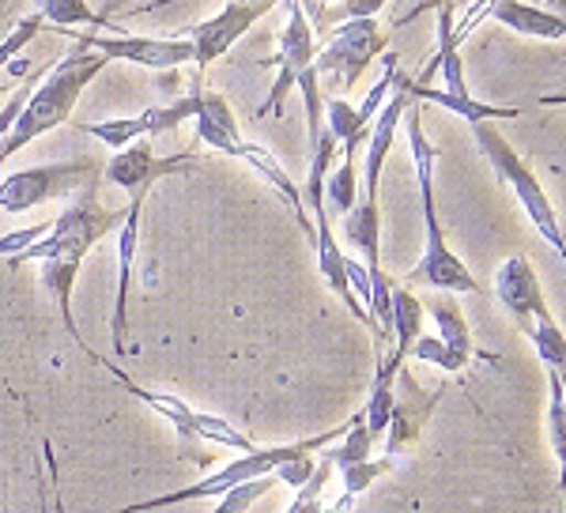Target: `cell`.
<instances>
[{
  "label": "cell",
  "instance_id": "obj_29",
  "mask_svg": "<svg viewBox=\"0 0 566 513\" xmlns=\"http://www.w3.org/2000/svg\"><path fill=\"white\" fill-rule=\"evenodd\" d=\"M87 136H95V140H103L109 151H122V148H129V144L136 140H144V122H140V114L136 117H114V122H91V125H80Z\"/></svg>",
  "mask_w": 566,
  "mask_h": 513
},
{
  "label": "cell",
  "instance_id": "obj_1",
  "mask_svg": "<svg viewBox=\"0 0 566 513\" xmlns=\"http://www.w3.org/2000/svg\"><path fill=\"white\" fill-rule=\"evenodd\" d=\"M129 208H103L95 197V186H87L80 192L76 205H69L65 212L53 219L50 234L42 242L27 245L23 253L8 256V264H39V276H42V287L50 291L53 306L61 310V321H65L69 336L76 344H84V333H80L76 317H72V291H76V276H80V264L84 256L91 253V245H98L109 231L125 223ZM84 352L91 347L84 344Z\"/></svg>",
  "mask_w": 566,
  "mask_h": 513
},
{
  "label": "cell",
  "instance_id": "obj_12",
  "mask_svg": "<svg viewBox=\"0 0 566 513\" xmlns=\"http://www.w3.org/2000/svg\"><path fill=\"white\" fill-rule=\"evenodd\" d=\"M193 155H197V148L178 151V155H155V148L148 140H136V144H129V148L109 155V163L103 167V178L109 181V186L125 189L129 197L133 192H151V186L163 178V174L186 170L189 163H193Z\"/></svg>",
  "mask_w": 566,
  "mask_h": 513
},
{
  "label": "cell",
  "instance_id": "obj_33",
  "mask_svg": "<svg viewBox=\"0 0 566 513\" xmlns=\"http://www.w3.org/2000/svg\"><path fill=\"white\" fill-rule=\"evenodd\" d=\"M392 457H381V461H359V464H348V469H340V483H344V494H352V499H359L363 491L370 488L374 480H381V475L392 472Z\"/></svg>",
  "mask_w": 566,
  "mask_h": 513
},
{
  "label": "cell",
  "instance_id": "obj_39",
  "mask_svg": "<svg viewBox=\"0 0 566 513\" xmlns=\"http://www.w3.org/2000/svg\"><path fill=\"white\" fill-rule=\"evenodd\" d=\"M31 91H34V84H23V87H15L12 95H8V106L0 109V140H4L8 128L15 125V117H20V109L27 106V98H31Z\"/></svg>",
  "mask_w": 566,
  "mask_h": 513
},
{
  "label": "cell",
  "instance_id": "obj_16",
  "mask_svg": "<svg viewBox=\"0 0 566 513\" xmlns=\"http://www.w3.org/2000/svg\"><path fill=\"white\" fill-rule=\"evenodd\" d=\"M234 159H242L245 167L258 170L261 178L269 181V186L276 189L283 200H287V208H291V216H295L298 231H303L310 242H314V219H310V208H306V200H303V186H295V181H291V174L280 167L276 155H272L269 148H261V144H253V140H242L239 151H234Z\"/></svg>",
  "mask_w": 566,
  "mask_h": 513
},
{
  "label": "cell",
  "instance_id": "obj_4",
  "mask_svg": "<svg viewBox=\"0 0 566 513\" xmlns=\"http://www.w3.org/2000/svg\"><path fill=\"white\" fill-rule=\"evenodd\" d=\"M344 427H333L317 438H306V442H295V446H258L253 453H242L234 457L231 464H223L219 472L205 475L193 488H181V491H170V494H155V499H144V502H133V506H122L114 513H148V510H167V506H181V502H200V499H223L231 488H239L245 480H258V475H272L280 464H287L291 457H303V453H317V449H328L333 442H340Z\"/></svg>",
  "mask_w": 566,
  "mask_h": 513
},
{
  "label": "cell",
  "instance_id": "obj_31",
  "mask_svg": "<svg viewBox=\"0 0 566 513\" xmlns=\"http://www.w3.org/2000/svg\"><path fill=\"white\" fill-rule=\"evenodd\" d=\"M276 488H280L276 472H272V475H258V480H245V483H239V488L227 491L223 499H216V506L208 510V513H245L250 506H258L264 494L276 491Z\"/></svg>",
  "mask_w": 566,
  "mask_h": 513
},
{
  "label": "cell",
  "instance_id": "obj_38",
  "mask_svg": "<svg viewBox=\"0 0 566 513\" xmlns=\"http://www.w3.org/2000/svg\"><path fill=\"white\" fill-rule=\"evenodd\" d=\"M50 227L53 223H39V227H23V231H12V234H0V253H4V256L23 253L27 245L42 242V238L50 234Z\"/></svg>",
  "mask_w": 566,
  "mask_h": 513
},
{
  "label": "cell",
  "instance_id": "obj_27",
  "mask_svg": "<svg viewBox=\"0 0 566 513\" xmlns=\"http://www.w3.org/2000/svg\"><path fill=\"white\" fill-rule=\"evenodd\" d=\"M370 449H374V438L367 430V419H363V411H355V416L348 419V430H344L340 446L325 449V457L336 464V469H348V464L370 461Z\"/></svg>",
  "mask_w": 566,
  "mask_h": 513
},
{
  "label": "cell",
  "instance_id": "obj_3",
  "mask_svg": "<svg viewBox=\"0 0 566 513\" xmlns=\"http://www.w3.org/2000/svg\"><path fill=\"white\" fill-rule=\"evenodd\" d=\"M106 64L109 61L103 57V53L87 50V45H80V42L72 45L69 57H61L57 64H53L50 76L31 91V98H27V106L20 109L15 125L8 128V136L0 140V167H4L12 155H20L27 144L39 140V136L69 125L72 109H76L80 95H84V87L106 69Z\"/></svg>",
  "mask_w": 566,
  "mask_h": 513
},
{
  "label": "cell",
  "instance_id": "obj_45",
  "mask_svg": "<svg viewBox=\"0 0 566 513\" xmlns=\"http://www.w3.org/2000/svg\"><path fill=\"white\" fill-rule=\"evenodd\" d=\"M322 4H328V0H322Z\"/></svg>",
  "mask_w": 566,
  "mask_h": 513
},
{
  "label": "cell",
  "instance_id": "obj_14",
  "mask_svg": "<svg viewBox=\"0 0 566 513\" xmlns=\"http://www.w3.org/2000/svg\"><path fill=\"white\" fill-rule=\"evenodd\" d=\"M495 295H499L502 306H506V314L522 325V333L533 325V317H541L547 310L541 276H536V269L522 253L506 256V261L495 269Z\"/></svg>",
  "mask_w": 566,
  "mask_h": 513
},
{
  "label": "cell",
  "instance_id": "obj_18",
  "mask_svg": "<svg viewBox=\"0 0 566 513\" xmlns=\"http://www.w3.org/2000/svg\"><path fill=\"white\" fill-rule=\"evenodd\" d=\"M491 20L510 27L522 39H544V42H559L566 39V15L547 12V8H536L528 0H499L491 8Z\"/></svg>",
  "mask_w": 566,
  "mask_h": 513
},
{
  "label": "cell",
  "instance_id": "obj_11",
  "mask_svg": "<svg viewBox=\"0 0 566 513\" xmlns=\"http://www.w3.org/2000/svg\"><path fill=\"white\" fill-rule=\"evenodd\" d=\"M442 400V389H423L412 374L400 366L397 370V385H392V416H389V430H386V457L397 461L408 446L419 442L427 419Z\"/></svg>",
  "mask_w": 566,
  "mask_h": 513
},
{
  "label": "cell",
  "instance_id": "obj_28",
  "mask_svg": "<svg viewBox=\"0 0 566 513\" xmlns=\"http://www.w3.org/2000/svg\"><path fill=\"white\" fill-rule=\"evenodd\" d=\"M359 205V178H355V159L344 155V163L325 178V208L348 216Z\"/></svg>",
  "mask_w": 566,
  "mask_h": 513
},
{
  "label": "cell",
  "instance_id": "obj_2",
  "mask_svg": "<svg viewBox=\"0 0 566 513\" xmlns=\"http://www.w3.org/2000/svg\"><path fill=\"white\" fill-rule=\"evenodd\" d=\"M405 133H408V151H412V167H416V181H419V205H423V256L412 272H408V283H419V287L431 291H446V295H476L480 283L472 276V269L461 261L458 253L450 250L442 234V223H438V205H434V159L438 148L427 140L423 133V114L412 103L405 109Z\"/></svg>",
  "mask_w": 566,
  "mask_h": 513
},
{
  "label": "cell",
  "instance_id": "obj_40",
  "mask_svg": "<svg viewBox=\"0 0 566 513\" xmlns=\"http://www.w3.org/2000/svg\"><path fill=\"white\" fill-rule=\"evenodd\" d=\"M536 103L541 106H566V91H559V95H541Z\"/></svg>",
  "mask_w": 566,
  "mask_h": 513
},
{
  "label": "cell",
  "instance_id": "obj_34",
  "mask_svg": "<svg viewBox=\"0 0 566 513\" xmlns=\"http://www.w3.org/2000/svg\"><path fill=\"white\" fill-rule=\"evenodd\" d=\"M408 355H412V359H419V363L438 366V370H450V374H458V370H464V366H469V363H461L458 355H453L442 341H438V336H419Z\"/></svg>",
  "mask_w": 566,
  "mask_h": 513
},
{
  "label": "cell",
  "instance_id": "obj_37",
  "mask_svg": "<svg viewBox=\"0 0 566 513\" xmlns=\"http://www.w3.org/2000/svg\"><path fill=\"white\" fill-rule=\"evenodd\" d=\"M314 469H317V461H314V453H303V457H291L287 464H280L276 469V480L283 483V488H303V483L314 475Z\"/></svg>",
  "mask_w": 566,
  "mask_h": 513
},
{
  "label": "cell",
  "instance_id": "obj_26",
  "mask_svg": "<svg viewBox=\"0 0 566 513\" xmlns=\"http://www.w3.org/2000/svg\"><path fill=\"white\" fill-rule=\"evenodd\" d=\"M197 106H200V91H189V95L175 98V103H155L140 114L144 122V133L148 136H159V133H175L178 125L193 122L197 117Z\"/></svg>",
  "mask_w": 566,
  "mask_h": 513
},
{
  "label": "cell",
  "instance_id": "obj_8",
  "mask_svg": "<svg viewBox=\"0 0 566 513\" xmlns=\"http://www.w3.org/2000/svg\"><path fill=\"white\" fill-rule=\"evenodd\" d=\"M283 8H287V23H283L280 31V50L272 64H276V84H272L269 98H264V106L258 114H283V103H287V95L295 91L298 76H303L306 69H314V57H317V31L314 23H310L306 15V4L303 0H283Z\"/></svg>",
  "mask_w": 566,
  "mask_h": 513
},
{
  "label": "cell",
  "instance_id": "obj_24",
  "mask_svg": "<svg viewBox=\"0 0 566 513\" xmlns=\"http://www.w3.org/2000/svg\"><path fill=\"white\" fill-rule=\"evenodd\" d=\"M39 15L57 31H76V27H98L109 34H125V27H117L109 15L95 12L87 0H39Z\"/></svg>",
  "mask_w": 566,
  "mask_h": 513
},
{
  "label": "cell",
  "instance_id": "obj_44",
  "mask_svg": "<svg viewBox=\"0 0 566 513\" xmlns=\"http://www.w3.org/2000/svg\"><path fill=\"white\" fill-rule=\"evenodd\" d=\"M552 4H559V12H566V0H552Z\"/></svg>",
  "mask_w": 566,
  "mask_h": 513
},
{
  "label": "cell",
  "instance_id": "obj_42",
  "mask_svg": "<svg viewBox=\"0 0 566 513\" xmlns=\"http://www.w3.org/2000/svg\"><path fill=\"white\" fill-rule=\"evenodd\" d=\"M53 513H65V499H61V491L53 494Z\"/></svg>",
  "mask_w": 566,
  "mask_h": 513
},
{
  "label": "cell",
  "instance_id": "obj_17",
  "mask_svg": "<svg viewBox=\"0 0 566 513\" xmlns=\"http://www.w3.org/2000/svg\"><path fill=\"white\" fill-rule=\"evenodd\" d=\"M193 125H197V144H208V148H216L219 155H231V159L239 151V144L245 140L239 117H234L231 103L219 91H200Z\"/></svg>",
  "mask_w": 566,
  "mask_h": 513
},
{
  "label": "cell",
  "instance_id": "obj_19",
  "mask_svg": "<svg viewBox=\"0 0 566 513\" xmlns=\"http://www.w3.org/2000/svg\"><path fill=\"white\" fill-rule=\"evenodd\" d=\"M408 95H412V103H434V106L450 109V114L464 117L469 125L514 122V117H522V109H517V106H491V103H483V98H476V95H446L442 87L416 84V80H408Z\"/></svg>",
  "mask_w": 566,
  "mask_h": 513
},
{
  "label": "cell",
  "instance_id": "obj_22",
  "mask_svg": "<svg viewBox=\"0 0 566 513\" xmlns=\"http://www.w3.org/2000/svg\"><path fill=\"white\" fill-rule=\"evenodd\" d=\"M423 302L416 299L412 287H400V283H392V355H397L400 363H408V352H412V344L423 336Z\"/></svg>",
  "mask_w": 566,
  "mask_h": 513
},
{
  "label": "cell",
  "instance_id": "obj_6",
  "mask_svg": "<svg viewBox=\"0 0 566 513\" xmlns=\"http://www.w3.org/2000/svg\"><path fill=\"white\" fill-rule=\"evenodd\" d=\"M95 181H98V167L87 159L42 163V167L15 170V174H8V178H0V212L23 216L39 205H50V200L84 192L87 186H95Z\"/></svg>",
  "mask_w": 566,
  "mask_h": 513
},
{
  "label": "cell",
  "instance_id": "obj_30",
  "mask_svg": "<svg viewBox=\"0 0 566 513\" xmlns=\"http://www.w3.org/2000/svg\"><path fill=\"white\" fill-rule=\"evenodd\" d=\"M197 438H200V442L234 449V453H253V449H258V442H253V438H245L239 427H231L227 419H219V416H208V411H197Z\"/></svg>",
  "mask_w": 566,
  "mask_h": 513
},
{
  "label": "cell",
  "instance_id": "obj_20",
  "mask_svg": "<svg viewBox=\"0 0 566 513\" xmlns=\"http://www.w3.org/2000/svg\"><path fill=\"white\" fill-rule=\"evenodd\" d=\"M87 355H91V359H95L98 366H106V370L114 374V378L122 381L125 389H129L136 400H144V405H148V408L155 411V416H163V419H167V423L175 427L178 435L186 438V442H200V438H197V411L189 408L186 400L170 397V392H155V389H144V385H136V381L129 378V374L122 370V366H114V363H103V359H98L95 352H87Z\"/></svg>",
  "mask_w": 566,
  "mask_h": 513
},
{
  "label": "cell",
  "instance_id": "obj_32",
  "mask_svg": "<svg viewBox=\"0 0 566 513\" xmlns=\"http://www.w3.org/2000/svg\"><path fill=\"white\" fill-rule=\"evenodd\" d=\"M333 472H336V464L328 461L325 449H322V461H317L314 475H310L303 488L295 491V499H291V506L283 510V513H325V506H322V491H325V483L333 480Z\"/></svg>",
  "mask_w": 566,
  "mask_h": 513
},
{
  "label": "cell",
  "instance_id": "obj_23",
  "mask_svg": "<svg viewBox=\"0 0 566 513\" xmlns=\"http://www.w3.org/2000/svg\"><path fill=\"white\" fill-rule=\"evenodd\" d=\"M423 310L434 317L438 325V341L450 347L453 355H458L461 363H472V328L469 321H464L461 306L453 302V295H446V291H438V299L423 302Z\"/></svg>",
  "mask_w": 566,
  "mask_h": 513
},
{
  "label": "cell",
  "instance_id": "obj_10",
  "mask_svg": "<svg viewBox=\"0 0 566 513\" xmlns=\"http://www.w3.org/2000/svg\"><path fill=\"white\" fill-rule=\"evenodd\" d=\"M276 4L280 0H231V4L219 8L212 20L189 27L186 39L193 45L197 69H208V64H216L223 53H231L234 42H239L242 34H250V27L261 23Z\"/></svg>",
  "mask_w": 566,
  "mask_h": 513
},
{
  "label": "cell",
  "instance_id": "obj_43",
  "mask_svg": "<svg viewBox=\"0 0 566 513\" xmlns=\"http://www.w3.org/2000/svg\"><path fill=\"white\" fill-rule=\"evenodd\" d=\"M559 385H563V400H566V370H559Z\"/></svg>",
  "mask_w": 566,
  "mask_h": 513
},
{
  "label": "cell",
  "instance_id": "obj_36",
  "mask_svg": "<svg viewBox=\"0 0 566 513\" xmlns=\"http://www.w3.org/2000/svg\"><path fill=\"white\" fill-rule=\"evenodd\" d=\"M389 0H344L336 12H322V20H336V23H348V20H374V15L386 8ZM322 27V23H317Z\"/></svg>",
  "mask_w": 566,
  "mask_h": 513
},
{
  "label": "cell",
  "instance_id": "obj_13",
  "mask_svg": "<svg viewBox=\"0 0 566 513\" xmlns=\"http://www.w3.org/2000/svg\"><path fill=\"white\" fill-rule=\"evenodd\" d=\"M412 106V95H408V80L397 76L386 106L378 109L367 136V178H363V200H378V186H381V167H386L392 140H397V128L405 122V109Z\"/></svg>",
  "mask_w": 566,
  "mask_h": 513
},
{
  "label": "cell",
  "instance_id": "obj_21",
  "mask_svg": "<svg viewBox=\"0 0 566 513\" xmlns=\"http://www.w3.org/2000/svg\"><path fill=\"white\" fill-rule=\"evenodd\" d=\"M344 238H348V245L359 250L370 276H381V216H378V200H359V205L344 216Z\"/></svg>",
  "mask_w": 566,
  "mask_h": 513
},
{
  "label": "cell",
  "instance_id": "obj_46",
  "mask_svg": "<svg viewBox=\"0 0 566 513\" xmlns=\"http://www.w3.org/2000/svg\"><path fill=\"white\" fill-rule=\"evenodd\" d=\"M450 4H453V0H450Z\"/></svg>",
  "mask_w": 566,
  "mask_h": 513
},
{
  "label": "cell",
  "instance_id": "obj_41",
  "mask_svg": "<svg viewBox=\"0 0 566 513\" xmlns=\"http://www.w3.org/2000/svg\"><path fill=\"white\" fill-rule=\"evenodd\" d=\"M170 4H186V0H155V4H144L140 12H155V8H170Z\"/></svg>",
  "mask_w": 566,
  "mask_h": 513
},
{
  "label": "cell",
  "instance_id": "obj_5",
  "mask_svg": "<svg viewBox=\"0 0 566 513\" xmlns=\"http://www.w3.org/2000/svg\"><path fill=\"white\" fill-rule=\"evenodd\" d=\"M472 136H476L480 151L488 155L491 167H495L499 181H502V186H510V192L517 197V205L525 208V216H528V223L536 227V234H541L544 242L563 256L566 253V231L559 223V212H555L552 197H547L544 186H541V178L525 167L522 155L510 148L506 136H502L499 128H491V122L472 125Z\"/></svg>",
  "mask_w": 566,
  "mask_h": 513
},
{
  "label": "cell",
  "instance_id": "obj_35",
  "mask_svg": "<svg viewBox=\"0 0 566 513\" xmlns=\"http://www.w3.org/2000/svg\"><path fill=\"white\" fill-rule=\"evenodd\" d=\"M42 31H45V20H42L39 12L27 15V20L15 23V31L8 34L4 42H0V69H4V64H12V61H15V53H20L23 45H31L34 34H42Z\"/></svg>",
  "mask_w": 566,
  "mask_h": 513
},
{
  "label": "cell",
  "instance_id": "obj_9",
  "mask_svg": "<svg viewBox=\"0 0 566 513\" xmlns=\"http://www.w3.org/2000/svg\"><path fill=\"white\" fill-rule=\"evenodd\" d=\"M72 39L87 50L103 53L106 61H129L151 72H175L181 64L193 61V45L189 39H155V34H80L69 31Z\"/></svg>",
  "mask_w": 566,
  "mask_h": 513
},
{
  "label": "cell",
  "instance_id": "obj_25",
  "mask_svg": "<svg viewBox=\"0 0 566 513\" xmlns=\"http://www.w3.org/2000/svg\"><path fill=\"white\" fill-rule=\"evenodd\" d=\"M525 336L533 341L536 355L547 370H566V333L559 328V321L552 317V310H544L541 317H533V325L525 328Z\"/></svg>",
  "mask_w": 566,
  "mask_h": 513
},
{
  "label": "cell",
  "instance_id": "obj_15",
  "mask_svg": "<svg viewBox=\"0 0 566 513\" xmlns=\"http://www.w3.org/2000/svg\"><path fill=\"white\" fill-rule=\"evenodd\" d=\"M144 200L148 192H133L129 197V216L117 227V302H114V355H125V336H129V280H133V261H136V245H140V216H144Z\"/></svg>",
  "mask_w": 566,
  "mask_h": 513
},
{
  "label": "cell",
  "instance_id": "obj_7",
  "mask_svg": "<svg viewBox=\"0 0 566 513\" xmlns=\"http://www.w3.org/2000/svg\"><path fill=\"white\" fill-rule=\"evenodd\" d=\"M381 53H389V34L381 31L378 20H348L340 23L333 34H328V42L317 50L314 57V72L317 76H336L344 87H355L359 84V76L370 69L374 57H381Z\"/></svg>",
  "mask_w": 566,
  "mask_h": 513
}]
</instances>
